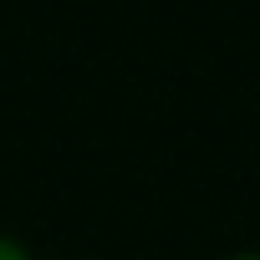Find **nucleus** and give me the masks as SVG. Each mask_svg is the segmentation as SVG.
Segmentation results:
<instances>
[{
    "instance_id": "obj_1",
    "label": "nucleus",
    "mask_w": 260,
    "mask_h": 260,
    "mask_svg": "<svg viewBox=\"0 0 260 260\" xmlns=\"http://www.w3.org/2000/svg\"><path fill=\"white\" fill-rule=\"evenodd\" d=\"M0 260H36V255H31V245H26L21 235H6V230H0Z\"/></svg>"
},
{
    "instance_id": "obj_2",
    "label": "nucleus",
    "mask_w": 260,
    "mask_h": 260,
    "mask_svg": "<svg viewBox=\"0 0 260 260\" xmlns=\"http://www.w3.org/2000/svg\"><path fill=\"white\" fill-rule=\"evenodd\" d=\"M219 260H260V250H230V255H219Z\"/></svg>"
}]
</instances>
